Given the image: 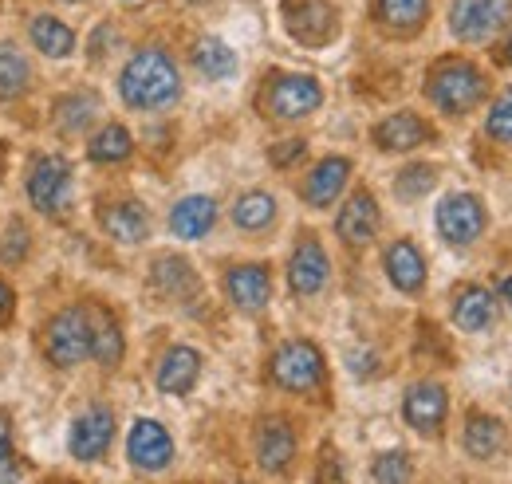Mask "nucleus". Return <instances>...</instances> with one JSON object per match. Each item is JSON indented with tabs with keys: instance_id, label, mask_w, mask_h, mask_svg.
Returning a JSON list of instances; mask_svg holds the SVG:
<instances>
[{
	"instance_id": "c756f323",
	"label": "nucleus",
	"mask_w": 512,
	"mask_h": 484,
	"mask_svg": "<svg viewBox=\"0 0 512 484\" xmlns=\"http://www.w3.org/2000/svg\"><path fill=\"white\" fill-rule=\"evenodd\" d=\"M193 63H197V71H201L205 79H229V75L237 71V56L229 52V44H221V40H213V36L197 44Z\"/></svg>"
},
{
	"instance_id": "58836bf2",
	"label": "nucleus",
	"mask_w": 512,
	"mask_h": 484,
	"mask_svg": "<svg viewBox=\"0 0 512 484\" xmlns=\"http://www.w3.org/2000/svg\"><path fill=\"white\" fill-rule=\"evenodd\" d=\"M20 477H24V465L12 453H0V481H20Z\"/></svg>"
},
{
	"instance_id": "f257e3e1",
	"label": "nucleus",
	"mask_w": 512,
	"mask_h": 484,
	"mask_svg": "<svg viewBox=\"0 0 512 484\" xmlns=\"http://www.w3.org/2000/svg\"><path fill=\"white\" fill-rule=\"evenodd\" d=\"M119 91H123V103L134 107V111H158V107H166V103L178 99L182 79H178L174 60L162 48H146V52H138L123 67Z\"/></svg>"
},
{
	"instance_id": "9b49d317",
	"label": "nucleus",
	"mask_w": 512,
	"mask_h": 484,
	"mask_svg": "<svg viewBox=\"0 0 512 484\" xmlns=\"http://www.w3.org/2000/svg\"><path fill=\"white\" fill-rule=\"evenodd\" d=\"M402 414H406V422L414 425L422 437H434L449 414L446 390H442L438 382H418V386H410V390H406V402H402Z\"/></svg>"
},
{
	"instance_id": "39448f33",
	"label": "nucleus",
	"mask_w": 512,
	"mask_h": 484,
	"mask_svg": "<svg viewBox=\"0 0 512 484\" xmlns=\"http://www.w3.org/2000/svg\"><path fill=\"white\" fill-rule=\"evenodd\" d=\"M280 12H284L288 32H292L300 44H308V48L331 44L335 32H339V12H335L331 0H284Z\"/></svg>"
},
{
	"instance_id": "37998d69",
	"label": "nucleus",
	"mask_w": 512,
	"mask_h": 484,
	"mask_svg": "<svg viewBox=\"0 0 512 484\" xmlns=\"http://www.w3.org/2000/svg\"><path fill=\"white\" fill-rule=\"evenodd\" d=\"M501 296H505V300L512 303V276H509V280H505V284H501Z\"/></svg>"
},
{
	"instance_id": "4be33fe9",
	"label": "nucleus",
	"mask_w": 512,
	"mask_h": 484,
	"mask_svg": "<svg viewBox=\"0 0 512 484\" xmlns=\"http://www.w3.org/2000/svg\"><path fill=\"white\" fill-rule=\"evenodd\" d=\"M99 221H103V229H107L115 241H123V244L146 241V233H150V217H146V209H142L138 201H119V205L103 209Z\"/></svg>"
},
{
	"instance_id": "dca6fc26",
	"label": "nucleus",
	"mask_w": 512,
	"mask_h": 484,
	"mask_svg": "<svg viewBox=\"0 0 512 484\" xmlns=\"http://www.w3.org/2000/svg\"><path fill=\"white\" fill-rule=\"evenodd\" d=\"M225 288H229V300L241 311H264V303L272 296V276L264 264H241L229 272Z\"/></svg>"
},
{
	"instance_id": "4468645a",
	"label": "nucleus",
	"mask_w": 512,
	"mask_h": 484,
	"mask_svg": "<svg viewBox=\"0 0 512 484\" xmlns=\"http://www.w3.org/2000/svg\"><path fill=\"white\" fill-rule=\"evenodd\" d=\"M335 233L351 248H363V244L375 241L379 233V201L371 193H355L343 209H339V221H335Z\"/></svg>"
},
{
	"instance_id": "a878e982",
	"label": "nucleus",
	"mask_w": 512,
	"mask_h": 484,
	"mask_svg": "<svg viewBox=\"0 0 512 484\" xmlns=\"http://www.w3.org/2000/svg\"><path fill=\"white\" fill-rule=\"evenodd\" d=\"M430 12V0H379V24L390 32H418Z\"/></svg>"
},
{
	"instance_id": "79ce46f5",
	"label": "nucleus",
	"mask_w": 512,
	"mask_h": 484,
	"mask_svg": "<svg viewBox=\"0 0 512 484\" xmlns=\"http://www.w3.org/2000/svg\"><path fill=\"white\" fill-rule=\"evenodd\" d=\"M497 60H501V63H509V67H512V36H509V40H505V48H497Z\"/></svg>"
},
{
	"instance_id": "393cba45",
	"label": "nucleus",
	"mask_w": 512,
	"mask_h": 484,
	"mask_svg": "<svg viewBox=\"0 0 512 484\" xmlns=\"http://www.w3.org/2000/svg\"><path fill=\"white\" fill-rule=\"evenodd\" d=\"M501 445H505V425L497 422V418H489V414H469V422H465V449H469V457L489 461V457L501 453Z\"/></svg>"
},
{
	"instance_id": "b1692460",
	"label": "nucleus",
	"mask_w": 512,
	"mask_h": 484,
	"mask_svg": "<svg viewBox=\"0 0 512 484\" xmlns=\"http://www.w3.org/2000/svg\"><path fill=\"white\" fill-rule=\"evenodd\" d=\"M493 315H497V303H493V296L485 288H473L469 284V288H461L453 296V323L461 331H485L493 323Z\"/></svg>"
},
{
	"instance_id": "bb28decb",
	"label": "nucleus",
	"mask_w": 512,
	"mask_h": 484,
	"mask_svg": "<svg viewBox=\"0 0 512 484\" xmlns=\"http://www.w3.org/2000/svg\"><path fill=\"white\" fill-rule=\"evenodd\" d=\"M32 44L44 52V56H52V60H64L71 56V48H75V32L60 24L56 16H36L32 20Z\"/></svg>"
},
{
	"instance_id": "423d86ee",
	"label": "nucleus",
	"mask_w": 512,
	"mask_h": 484,
	"mask_svg": "<svg viewBox=\"0 0 512 484\" xmlns=\"http://www.w3.org/2000/svg\"><path fill=\"white\" fill-rule=\"evenodd\" d=\"M323 103L320 83L312 75H276L264 91V111L276 119H304Z\"/></svg>"
},
{
	"instance_id": "20e7f679",
	"label": "nucleus",
	"mask_w": 512,
	"mask_h": 484,
	"mask_svg": "<svg viewBox=\"0 0 512 484\" xmlns=\"http://www.w3.org/2000/svg\"><path fill=\"white\" fill-rule=\"evenodd\" d=\"M272 382L292 390V394H312L320 390L323 382V355L316 343L308 339H296V343H284L276 355H272Z\"/></svg>"
},
{
	"instance_id": "72a5a7b5",
	"label": "nucleus",
	"mask_w": 512,
	"mask_h": 484,
	"mask_svg": "<svg viewBox=\"0 0 512 484\" xmlns=\"http://www.w3.org/2000/svg\"><path fill=\"white\" fill-rule=\"evenodd\" d=\"M434 182H438V170H434V166H426V162H418V166H406V170L398 174L394 189H398V197L414 201V197L430 193V189H434Z\"/></svg>"
},
{
	"instance_id": "c03bdc74",
	"label": "nucleus",
	"mask_w": 512,
	"mask_h": 484,
	"mask_svg": "<svg viewBox=\"0 0 512 484\" xmlns=\"http://www.w3.org/2000/svg\"><path fill=\"white\" fill-rule=\"evenodd\" d=\"M0 174H4V146H0Z\"/></svg>"
},
{
	"instance_id": "6e6552de",
	"label": "nucleus",
	"mask_w": 512,
	"mask_h": 484,
	"mask_svg": "<svg viewBox=\"0 0 512 484\" xmlns=\"http://www.w3.org/2000/svg\"><path fill=\"white\" fill-rule=\"evenodd\" d=\"M512 16V0H453L449 8V28L457 40H485L493 36L505 20Z\"/></svg>"
},
{
	"instance_id": "9d476101",
	"label": "nucleus",
	"mask_w": 512,
	"mask_h": 484,
	"mask_svg": "<svg viewBox=\"0 0 512 484\" xmlns=\"http://www.w3.org/2000/svg\"><path fill=\"white\" fill-rule=\"evenodd\" d=\"M111 441H115V414L103 410V406H95V410H87L83 418H75L67 449H71L75 461L95 465V461H103V453L111 449Z\"/></svg>"
},
{
	"instance_id": "a18cd8bd",
	"label": "nucleus",
	"mask_w": 512,
	"mask_h": 484,
	"mask_svg": "<svg viewBox=\"0 0 512 484\" xmlns=\"http://www.w3.org/2000/svg\"><path fill=\"white\" fill-rule=\"evenodd\" d=\"M67 4H75V0H67Z\"/></svg>"
},
{
	"instance_id": "f03ea898",
	"label": "nucleus",
	"mask_w": 512,
	"mask_h": 484,
	"mask_svg": "<svg viewBox=\"0 0 512 484\" xmlns=\"http://www.w3.org/2000/svg\"><path fill=\"white\" fill-rule=\"evenodd\" d=\"M426 95H430V103H438L446 115L457 119V115L473 111V107L485 99V75H481L473 63L446 60L430 71V79H426Z\"/></svg>"
},
{
	"instance_id": "1a4fd4ad",
	"label": "nucleus",
	"mask_w": 512,
	"mask_h": 484,
	"mask_svg": "<svg viewBox=\"0 0 512 484\" xmlns=\"http://www.w3.org/2000/svg\"><path fill=\"white\" fill-rule=\"evenodd\" d=\"M438 233L449 244H473L485 233V205L473 193H453L438 209Z\"/></svg>"
},
{
	"instance_id": "473e14b6",
	"label": "nucleus",
	"mask_w": 512,
	"mask_h": 484,
	"mask_svg": "<svg viewBox=\"0 0 512 484\" xmlns=\"http://www.w3.org/2000/svg\"><path fill=\"white\" fill-rule=\"evenodd\" d=\"M91 355L103 366H119L123 359V331L111 315H95V351Z\"/></svg>"
},
{
	"instance_id": "c9c22d12",
	"label": "nucleus",
	"mask_w": 512,
	"mask_h": 484,
	"mask_svg": "<svg viewBox=\"0 0 512 484\" xmlns=\"http://www.w3.org/2000/svg\"><path fill=\"white\" fill-rule=\"evenodd\" d=\"M485 130H489V138H497V142H512V91H505V95L493 103Z\"/></svg>"
},
{
	"instance_id": "4c0bfd02",
	"label": "nucleus",
	"mask_w": 512,
	"mask_h": 484,
	"mask_svg": "<svg viewBox=\"0 0 512 484\" xmlns=\"http://www.w3.org/2000/svg\"><path fill=\"white\" fill-rule=\"evenodd\" d=\"M304 150H308V146H304L300 138H288V142L272 146V150H268V158H272V166H280V170H284V166L300 162V158H304Z\"/></svg>"
},
{
	"instance_id": "2f4dec72",
	"label": "nucleus",
	"mask_w": 512,
	"mask_h": 484,
	"mask_svg": "<svg viewBox=\"0 0 512 484\" xmlns=\"http://www.w3.org/2000/svg\"><path fill=\"white\" fill-rule=\"evenodd\" d=\"M95 115H99V99H95V95H67V99L56 103V126H60L64 134L83 130Z\"/></svg>"
},
{
	"instance_id": "6ab92c4d",
	"label": "nucleus",
	"mask_w": 512,
	"mask_h": 484,
	"mask_svg": "<svg viewBox=\"0 0 512 484\" xmlns=\"http://www.w3.org/2000/svg\"><path fill=\"white\" fill-rule=\"evenodd\" d=\"M386 276L398 292H418L426 284V260L410 241H394L386 248Z\"/></svg>"
},
{
	"instance_id": "f704fd0d",
	"label": "nucleus",
	"mask_w": 512,
	"mask_h": 484,
	"mask_svg": "<svg viewBox=\"0 0 512 484\" xmlns=\"http://www.w3.org/2000/svg\"><path fill=\"white\" fill-rule=\"evenodd\" d=\"M410 457L402 453V449H394V453H383V457H375V465H371V477L375 481H410Z\"/></svg>"
},
{
	"instance_id": "a19ab883",
	"label": "nucleus",
	"mask_w": 512,
	"mask_h": 484,
	"mask_svg": "<svg viewBox=\"0 0 512 484\" xmlns=\"http://www.w3.org/2000/svg\"><path fill=\"white\" fill-rule=\"evenodd\" d=\"M8 311H12V288H8V284H0V323L8 319Z\"/></svg>"
},
{
	"instance_id": "ddd939ff",
	"label": "nucleus",
	"mask_w": 512,
	"mask_h": 484,
	"mask_svg": "<svg viewBox=\"0 0 512 484\" xmlns=\"http://www.w3.org/2000/svg\"><path fill=\"white\" fill-rule=\"evenodd\" d=\"M327 252L320 248L316 237H304L292 252V264H288V284L296 296H316L323 284H327Z\"/></svg>"
},
{
	"instance_id": "c85d7f7f",
	"label": "nucleus",
	"mask_w": 512,
	"mask_h": 484,
	"mask_svg": "<svg viewBox=\"0 0 512 484\" xmlns=\"http://www.w3.org/2000/svg\"><path fill=\"white\" fill-rule=\"evenodd\" d=\"M130 150H134V142H130L127 126H119V122H111V126H103L95 138H91V146H87V154H91V162H127Z\"/></svg>"
},
{
	"instance_id": "2eb2a0df",
	"label": "nucleus",
	"mask_w": 512,
	"mask_h": 484,
	"mask_svg": "<svg viewBox=\"0 0 512 484\" xmlns=\"http://www.w3.org/2000/svg\"><path fill=\"white\" fill-rule=\"evenodd\" d=\"M292 457H296V433H292V425L280 422V418L260 425V433H256V461H260V469L264 473H284L292 465Z\"/></svg>"
},
{
	"instance_id": "ea45409f",
	"label": "nucleus",
	"mask_w": 512,
	"mask_h": 484,
	"mask_svg": "<svg viewBox=\"0 0 512 484\" xmlns=\"http://www.w3.org/2000/svg\"><path fill=\"white\" fill-rule=\"evenodd\" d=\"M8 445H12V422H8V414L0 410V453H8Z\"/></svg>"
},
{
	"instance_id": "a211bd4d",
	"label": "nucleus",
	"mask_w": 512,
	"mask_h": 484,
	"mask_svg": "<svg viewBox=\"0 0 512 484\" xmlns=\"http://www.w3.org/2000/svg\"><path fill=\"white\" fill-rule=\"evenodd\" d=\"M150 284H154V292H162L166 300H190L193 292H197V276H193L190 260L170 256V252L150 264Z\"/></svg>"
},
{
	"instance_id": "f3484780",
	"label": "nucleus",
	"mask_w": 512,
	"mask_h": 484,
	"mask_svg": "<svg viewBox=\"0 0 512 484\" xmlns=\"http://www.w3.org/2000/svg\"><path fill=\"white\" fill-rule=\"evenodd\" d=\"M430 138H434V130L418 119L414 111H398V115H390V119H383L375 126V142H379V150H386V154L414 150V146H422Z\"/></svg>"
},
{
	"instance_id": "cd10ccee",
	"label": "nucleus",
	"mask_w": 512,
	"mask_h": 484,
	"mask_svg": "<svg viewBox=\"0 0 512 484\" xmlns=\"http://www.w3.org/2000/svg\"><path fill=\"white\" fill-rule=\"evenodd\" d=\"M28 83H32V67L24 60V52L16 44H0V99L24 95Z\"/></svg>"
},
{
	"instance_id": "7c9ffc66",
	"label": "nucleus",
	"mask_w": 512,
	"mask_h": 484,
	"mask_svg": "<svg viewBox=\"0 0 512 484\" xmlns=\"http://www.w3.org/2000/svg\"><path fill=\"white\" fill-rule=\"evenodd\" d=\"M233 221L241 225V229H268L272 221H276V201L268 197V193H245L241 201H237V209H233Z\"/></svg>"
},
{
	"instance_id": "f8f14e48",
	"label": "nucleus",
	"mask_w": 512,
	"mask_h": 484,
	"mask_svg": "<svg viewBox=\"0 0 512 484\" xmlns=\"http://www.w3.org/2000/svg\"><path fill=\"white\" fill-rule=\"evenodd\" d=\"M127 453H130V461H134L138 469L154 473V469H166V465L174 461V441H170V433H166L158 422L138 418V422H134V429H130Z\"/></svg>"
},
{
	"instance_id": "0eeeda50",
	"label": "nucleus",
	"mask_w": 512,
	"mask_h": 484,
	"mask_svg": "<svg viewBox=\"0 0 512 484\" xmlns=\"http://www.w3.org/2000/svg\"><path fill=\"white\" fill-rule=\"evenodd\" d=\"M67 193H71V166L60 154H44L36 158L32 174H28V197L40 213L60 217L67 209Z\"/></svg>"
},
{
	"instance_id": "e433bc0d",
	"label": "nucleus",
	"mask_w": 512,
	"mask_h": 484,
	"mask_svg": "<svg viewBox=\"0 0 512 484\" xmlns=\"http://www.w3.org/2000/svg\"><path fill=\"white\" fill-rule=\"evenodd\" d=\"M24 256H28V229H24V225H8L0 260H4V264H16V260H24Z\"/></svg>"
},
{
	"instance_id": "7ed1b4c3",
	"label": "nucleus",
	"mask_w": 512,
	"mask_h": 484,
	"mask_svg": "<svg viewBox=\"0 0 512 484\" xmlns=\"http://www.w3.org/2000/svg\"><path fill=\"white\" fill-rule=\"evenodd\" d=\"M44 351L52 366H79L83 359H91L95 351V315L83 311V307H67L60 311L52 323H48V335H44Z\"/></svg>"
},
{
	"instance_id": "aec40b11",
	"label": "nucleus",
	"mask_w": 512,
	"mask_h": 484,
	"mask_svg": "<svg viewBox=\"0 0 512 484\" xmlns=\"http://www.w3.org/2000/svg\"><path fill=\"white\" fill-rule=\"evenodd\" d=\"M201 374V355L193 347H174L158 366V390L162 394H190L193 382Z\"/></svg>"
},
{
	"instance_id": "5701e85b",
	"label": "nucleus",
	"mask_w": 512,
	"mask_h": 484,
	"mask_svg": "<svg viewBox=\"0 0 512 484\" xmlns=\"http://www.w3.org/2000/svg\"><path fill=\"white\" fill-rule=\"evenodd\" d=\"M213 221H217V205H213L209 197H186V201H178L174 213H170V229H174L182 241L205 237V233L213 229Z\"/></svg>"
},
{
	"instance_id": "412c9836",
	"label": "nucleus",
	"mask_w": 512,
	"mask_h": 484,
	"mask_svg": "<svg viewBox=\"0 0 512 484\" xmlns=\"http://www.w3.org/2000/svg\"><path fill=\"white\" fill-rule=\"evenodd\" d=\"M347 174H351V162H347V158H323L320 166L312 170V178L304 182V197H308L316 209H327V205L343 193Z\"/></svg>"
}]
</instances>
